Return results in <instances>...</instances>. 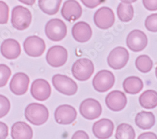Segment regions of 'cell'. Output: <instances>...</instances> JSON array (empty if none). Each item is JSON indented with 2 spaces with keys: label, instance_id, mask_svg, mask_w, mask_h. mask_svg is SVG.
Wrapping results in <instances>:
<instances>
[{
  "label": "cell",
  "instance_id": "24",
  "mask_svg": "<svg viewBox=\"0 0 157 139\" xmlns=\"http://www.w3.org/2000/svg\"><path fill=\"white\" fill-rule=\"evenodd\" d=\"M140 105L146 109H153L157 106V93L153 90L144 92L139 97Z\"/></svg>",
  "mask_w": 157,
  "mask_h": 139
},
{
  "label": "cell",
  "instance_id": "6",
  "mask_svg": "<svg viewBox=\"0 0 157 139\" xmlns=\"http://www.w3.org/2000/svg\"><path fill=\"white\" fill-rule=\"evenodd\" d=\"M115 83L114 74L106 70L99 71L94 76L93 80V85L96 91L101 93L106 92L110 90Z\"/></svg>",
  "mask_w": 157,
  "mask_h": 139
},
{
  "label": "cell",
  "instance_id": "12",
  "mask_svg": "<svg viewBox=\"0 0 157 139\" xmlns=\"http://www.w3.org/2000/svg\"><path fill=\"white\" fill-rule=\"evenodd\" d=\"M148 38L146 34L139 30L131 31L126 38V45L131 51L140 52L146 48Z\"/></svg>",
  "mask_w": 157,
  "mask_h": 139
},
{
  "label": "cell",
  "instance_id": "23",
  "mask_svg": "<svg viewBox=\"0 0 157 139\" xmlns=\"http://www.w3.org/2000/svg\"><path fill=\"white\" fill-rule=\"evenodd\" d=\"M123 86L126 93L131 95H136L142 90L143 83L139 77L132 76L124 80Z\"/></svg>",
  "mask_w": 157,
  "mask_h": 139
},
{
  "label": "cell",
  "instance_id": "18",
  "mask_svg": "<svg viewBox=\"0 0 157 139\" xmlns=\"http://www.w3.org/2000/svg\"><path fill=\"white\" fill-rule=\"evenodd\" d=\"M114 129L113 122L108 119H102L96 122L93 127V132L97 138L106 139L110 138Z\"/></svg>",
  "mask_w": 157,
  "mask_h": 139
},
{
  "label": "cell",
  "instance_id": "33",
  "mask_svg": "<svg viewBox=\"0 0 157 139\" xmlns=\"http://www.w3.org/2000/svg\"><path fill=\"white\" fill-rule=\"evenodd\" d=\"M81 1L86 7L93 9L104 3L106 0H81Z\"/></svg>",
  "mask_w": 157,
  "mask_h": 139
},
{
  "label": "cell",
  "instance_id": "27",
  "mask_svg": "<svg viewBox=\"0 0 157 139\" xmlns=\"http://www.w3.org/2000/svg\"><path fill=\"white\" fill-rule=\"evenodd\" d=\"M135 132L132 125L123 123L120 124L116 129L115 138L116 139H135Z\"/></svg>",
  "mask_w": 157,
  "mask_h": 139
},
{
  "label": "cell",
  "instance_id": "5",
  "mask_svg": "<svg viewBox=\"0 0 157 139\" xmlns=\"http://www.w3.org/2000/svg\"><path fill=\"white\" fill-rule=\"evenodd\" d=\"M52 82L56 89L65 95L72 96L77 92L78 86L77 83L66 75H55L52 77Z\"/></svg>",
  "mask_w": 157,
  "mask_h": 139
},
{
  "label": "cell",
  "instance_id": "9",
  "mask_svg": "<svg viewBox=\"0 0 157 139\" xmlns=\"http://www.w3.org/2000/svg\"><path fill=\"white\" fill-rule=\"evenodd\" d=\"M129 59L128 50L122 46L116 47L108 57V64L114 70H120L126 66Z\"/></svg>",
  "mask_w": 157,
  "mask_h": 139
},
{
  "label": "cell",
  "instance_id": "16",
  "mask_svg": "<svg viewBox=\"0 0 157 139\" xmlns=\"http://www.w3.org/2000/svg\"><path fill=\"white\" fill-rule=\"evenodd\" d=\"M30 92L32 97L38 101H45L51 95V87L49 83L42 79H39L33 82Z\"/></svg>",
  "mask_w": 157,
  "mask_h": 139
},
{
  "label": "cell",
  "instance_id": "7",
  "mask_svg": "<svg viewBox=\"0 0 157 139\" xmlns=\"http://www.w3.org/2000/svg\"><path fill=\"white\" fill-rule=\"evenodd\" d=\"M68 58V52L63 46L56 45L49 48L46 55L48 64L52 67L63 66Z\"/></svg>",
  "mask_w": 157,
  "mask_h": 139
},
{
  "label": "cell",
  "instance_id": "19",
  "mask_svg": "<svg viewBox=\"0 0 157 139\" xmlns=\"http://www.w3.org/2000/svg\"><path fill=\"white\" fill-rule=\"evenodd\" d=\"M72 34L74 40L79 43L88 42L93 35L90 25L84 21L76 23L72 28Z\"/></svg>",
  "mask_w": 157,
  "mask_h": 139
},
{
  "label": "cell",
  "instance_id": "28",
  "mask_svg": "<svg viewBox=\"0 0 157 139\" xmlns=\"http://www.w3.org/2000/svg\"><path fill=\"white\" fill-rule=\"evenodd\" d=\"M153 61L149 56L142 55L137 57L135 61V65L136 68L141 73H148L151 71L153 67Z\"/></svg>",
  "mask_w": 157,
  "mask_h": 139
},
{
  "label": "cell",
  "instance_id": "22",
  "mask_svg": "<svg viewBox=\"0 0 157 139\" xmlns=\"http://www.w3.org/2000/svg\"><path fill=\"white\" fill-rule=\"evenodd\" d=\"M135 121L136 126L140 129L148 130L155 125V117L153 113L151 112L142 111L137 113Z\"/></svg>",
  "mask_w": 157,
  "mask_h": 139
},
{
  "label": "cell",
  "instance_id": "34",
  "mask_svg": "<svg viewBox=\"0 0 157 139\" xmlns=\"http://www.w3.org/2000/svg\"><path fill=\"white\" fill-rule=\"evenodd\" d=\"M145 8L151 11L157 10V0H143Z\"/></svg>",
  "mask_w": 157,
  "mask_h": 139
},
{
  "label": "cell",
  "instance_id": "32",
  "mask_svg": "<svg viewBox=\"0 0 157 139\" xmlns=\"http://www.w3.org/2000/svg\"><path fill=\"white\" fill-rule=\"evenodd\" d=\"M9 18V7L6 3L0 1V24L8 23Z\"/></svg>",
  "mask_w": 157,
  "mask_h": 139
},
{
  "label": "cell",
  "instance_id": "30",
  "mask_svg": "<svg viewBox=\"0 0 157 139\" xmlns=\"http://www.w3.org/2000/svg\"><path fill=\"white\" fill-rule=\"evenodd\" d=\"M10 110V102L5 96L0 95V119L6 116Z\"/></svg>",
  "mask_w": 157,
  "mask_h": 139
},
{
  "label": "cell",
  "instance_id": "17",
  "mask_svg": "<svg viewBox=\"0 0 157 139\" xmlns=\"http://www.w3.org/2000/svg\"><path fill=\"white\" fill-rule=\"evenodd\" d=\"M105 102L108 108L111 111L120 112L125 108L127 104V98L123 92L114 90L107 95Z\"/></svg>",
  "mask_w": 157,
  "mask_h": 139
},
{
  "label": "cell",
  "instance_id": "26",
  "mask_svg": "<svg viewBox=\"0 0 157 139\" xmlns=\"http://www.w3.org/2000/svg\"><path fill=\"white\" fill-rule=\"evenodd\" d=\"M117 14L120 20L127 23L132 21L134 16V8L131 4L120 3L117 8Z\"/></svg>",
  "mask_w": 157,
  "mask_h": 139
},
{
  "label": "cell",
  "instance_id": "4",
  "mask_svg": "<svg viewBox=\"0 0 157 139\" xmlns=\"http://www.w3.org/2000/svg\"><path fill=\"white\" fill-rule=\"evenodd\" d=\"M45 35L48 38L53 42L62 41L67 35V28L65 23L59 18L49 20L45 28Z\"/></svg>",
  "mask_w": 157,
  "mask_h": 139
},
{
  "label": "cell",
  "instance_id": "29",
  "mask_svg": "<svg viewBox=\"0 0 157 139\" xmlns=\"http://www.w3.org/2000/svg\"><path fill=\"white\" fill-rule=\"evenodd\" d=\"M11 74V71L7 65L0 64V87H3L6 85Z\"/></svg>",
  "mask_w": 157,
  "mask_h": 139
},
{
  "label": "cell",
  "instance_id": "31",
  "mask_svg": "<svg viewBox=\"0 0 157 139\" xmlns=\"http://www.w3.org/2000/svg\"><path fill=\"white\" fill-rule=\"evenodd\" d=\"M145 26L146 28L151 32H157V14H152L148 16L145 20Z\"/></svg>",
  "mask_w": 157,
  "mask_h": 139
},
{
  "label": "cell",
  "instance_id": "39",
  "mask_svg": "<svg viewBox=\"0 0 157 139\" xmlns=\"http://www.w3.org/2000/svg\"><path fill=\"white\" fill-rule=\"evenodd\" d=\"M122 3H126V4H132L135 2H136L137 0H120Z\"/></svg>",
  "mask_w": 157,
  "mask_h": 139
},
{
  "label": "cell",
  "instance_id": "15",
  "mask_svg": "<svg viewBox=\"0 0 157 139\" xmlns=\"http://www.w3.org/2000/svg\"><path fill=\"white\" fill-rule=\"evenodd\" d=\"M55 120L59 124L69 125L73 123L77 117V111L74 107L69 105L58 107L54 113Z\"/></svg>",
  "mask_w": 157,
  "mask_h": 139
},
{
  "label": "cell",
  "instance_id": "11",
  "mask_svg": "<svg viewBox=\"0 0 157 139\" xmlns=\"http://www.w3.org/2000/svg\"><path fill=\"white\" fill-rule=\"evenodd\" d=\"M114 13L113 9L109 7H102L98 9L94 13V24L100 29H109L114 24Z\"/></svg>",
  "mask_w": 157,
  "mask_h": 139
},
{
  "label": "cell",
  "instance_id": "35",
  "mask_svg": "<svg viewBox=\"0 0 157 139\" xmlns=\"http://www.w3.org/2000/svg\"><path fill=\"white\" fill-rule=\"evenodd\" d=\"M8 135V127L6 123L0 122V139H5Z\"/></svg>",
  "mask_w": 157,
  "mask_h": 139
},
{
  "label": "cell",
  "instance_id": "3",
  "mask_svg": "<svg viewBox=\"0 0 157 139\" xmlns=\"http://www.w3.org/2000/svg\"><path fill=\"white\" fill-rule=\"evenodd\" d=\"M32 14L29 9L22 6H17L12 10L11 24L15 29L22 31L29 27L32 21Z\"/></svg>",
  "mask_w": 157,
  "mask_h": 139
},
{
  "label": "cell",
  "instance_id": "13",
  "mask_svg": "<svg viewBox=\"0 0 157 139\" xmlns=\"http://www.w3.org/2000/svg\"><path fill=\"white\" fill-rule=\"evenodd\" d=\"M82 13V9L76 0H67L61 9L62 17L67 21L73 22L79 19Z\"/></svg>",
  "mask_w": 157,
  "mask_h": 139
},
{
  "label": "cell",
  "instance_id": "1",
  "mask_svg": "<svg viewBox=\"0 0 157 139\" xmlns=\"http://www.w3.org/2000/svg\"><path fill=\"white\" fill-rule=\"evenodd\" d=\"M25 116L26 119L32 124L40 126L48 120L49 112L48 108L42 104L32 103L26 107Z\"/></svg>",
  "mask_w": 157,
  "mask_h": 139
},
{
  "label": "cell",
  "instance_id": "14",
  "mask_svg": "<svg viewBox=\"0 0 157 139\" xmlns=\"http://www.w3.org/2000/svg\"><path fill=\"white\" fill-rule=\"evenodd\" d=\"M30 83L29 77L24 73H15L10 83L11 92L16 95H23L28 90Z\"/></svg>",
  "mask_w": 157,
  "mask_h": 139
},
{
  "label": "cell",
  "instance_id": "38",
  "mask_svg": "<svg viewBox=\"0 0 157 139\" xmlns=\"http://www.w3.org/2000/svg\"><path fill=\"white\" fill-rule=\"evenodd\" d=\"M18 1L25 5H27L29 6H32L35 3L36 0H18Z\"/></svg>",
  "mask_w": 157,
  "mask_h": 139
},
{
  "label": "cell",
  "instance_id": "20",
  "mask_svg": "<svg viewBox=\"0 0 157 139\" xmlns=\"http://www.w3.org/2000/svg\"><path fill=\"white\" fill-rule=\"evenodd\" d=\"M0 51L2 55L6 59H17L21 53L20 45L18 41L14 39H6L2 43Z\"/></svg>",
  "mask_w": 157,
  "mask_h": 139
},
{
  "label": "cell",
  "instance_id": "10",
  "mask_svg": "<svg viewBox=\"0 0 157 139\" xmlns=\"http://www.w3.org/2000/svg\"><path fill=\"white\" fill-rule=\"evenodd\" d=\"M25 52L32 57L42 56L46 48L45 43L38 36H30L26 38L23 43Z\"/></svg>",
  "mask_w": 157,
  "mask_h": 139
},
{
  "label": "cell",
  "instance_id": "25",
  "mask_svg": "<svg viewBox=\"0 0 157 139\" xmlns=\"http://www.w3.org/2000/svg\"><path fill=\"white\" fill-rule=\"evenodd\" d=\"M62 0H38V6L44 13L48 15L57 14Z\"/></svg>",
  "mask_w": 157,
  "mask_h": 139
},
{
  "label": "cell",
  "instance_id": "37",
  "mask_svg": "<svg viewBox=\"0 0 157 139\" xmlns=\"http://www.w3.org/2000/svg\"><path fill=\"white\" fill-rule=\"evenodd\" d=\"M138 139H156L157 137L156 135L153 132H145L143 133L138 137Z\"/></svg>",
  "mask_w": 157,
  "mask_h": 139
},
{
  "label": "cell",
  "instance_id": "21",
  "mask_svg": "<svg viewBox=\"0 0 157 139\" xmlns=\"http://www.w3.org/2000/svg\"><path fill=\"white\" fill-rule=\"evenodd\" d=\"M11 135L13 139H31L33 138V130L26 122H17L12 126Z\"/></svg>",
  "mask_w": 157,
  "mask_h": 139
},
{
  "label": "cell",
  "instance_id": "8",
  "mask_svg": "<svg viewBox=\"0 0 157 139\" xmlns=\"http://www.w3.org/2000/svg\"><path fill=\"white\" fill-rule=\"evenodd\" d=\"M81 115L86 119L93 120L99 118L102 113V107L98 100L90 98L84 100L79 107Z\"/></svg>",
  "mask_w": 157,
  "mask_h": 139
},
{
  "label": "cell",
  "instance_id": "2",
  "mask_svg": "<svg viewBox=\"0 0 157 139\" xmlns=\"http://www.w3.org/2000/svg\"><path fill=\"white\" fill-rule=\"evenodd\" d=\"M94 71L93 61L88 58H80L75 61L72 67L74 77L81 82L89 80Z\"/></svg>",
  "mask_w": 157,
  "mask_h": 139
},
{
  "label": "cell",
  "instance_id": "36",
  "mask_svg": "<svg viewBox=\"0 0 157 139\" xmlns=\"http://www.w3.org/2000/svg\"><path fill=\"white\" fill-rule=\"evenodd\" d=\"M72 139H89V135H87V134L86 132H85L84 131L82 130H78L77 131L74 133V134L73 135Z\"/></svg>",
  "mask_w": 157,
  "mask_h": 139
}]
</instances>
